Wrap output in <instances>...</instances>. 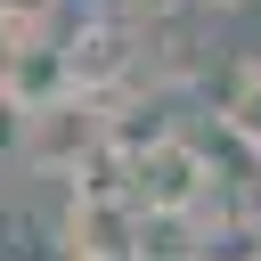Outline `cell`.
<instances>
[{"instance_id": "obj_1", "label": "cell", "mask_w": 261, "mask_h": 261, "mask_svg": "<svg viewBox=\"0 0 261 261\" xmlns=\"http://www.w3.org/2000/svg\"><path fill=\"white\" fill-rule=\"evenodd\" d=\"M212 188H228V171L196 147V139H163L155 155H139V179H130V204L147 220H196L212 204Z\"/></svg>"}, {"instance_id": "obj_2", "label": "cell", "mask_w": 261, "mask_h": 261, "mask_svg": "<svg viewBox=\"0 0 261 261\" xmlns=\"http://www.w3.org/2000/svg\"><path fill=\"white\" fill-rule=\"evenodd\" d=\"M65 65H73V90H82V98H106V90L139 82V65H147V24L122 16V8H90V16L65 33Z\"/></svg>"}, {"instance_id": "obj_3", "label": "cell", "mask_w": 261, "mask_h": 261, "mask_svg": "<svg viewBox=\"0 0 261 261\" xmlns=\"http://www.w3.org/2000/svg\"><path fill=\"white\" fill-rule=\"evenodd\" d=\"M114 130H106V98H49V106H33V122H24V163L33 171H49V179H73L98 147H106Z\"/></svg>"}, {"instance_id": "obj_4", "label": "cell", "mask_w": 261, "mask_h": 261, "mask_svg": "<svg viewBox=\"0 0 261 261\" xmlns=\"http://www.w3.org/2000/svg\"><path fill=\"white\" fill-rule=\"evenodd\" d=\"M57 237H65V261H139L147 212L130 196H73L65 220H57Z\"/></svg>"}, {"instance_id": "obj_5", "label": "cell", "mask_w": 261, "mask_h": 261, "mask_svg": "<svg viewBox=\"0 0 261 261\" xmlns=\"http://www.w3.org/2000/svg\"><path fill=\"white\" fill-rule=\"evenodd\" d=\"M0 90H16L24 106H49V98H73V65H65V41L41 24H0Z\"/></svg>"}, {"instance_id": "obj_6", "label": "cell", "mask_w": 261, "mask_h": 261, "mask_svg": "<svg viewBox=\"0 0 261 261\" xmlns=\"http://www.w3.org/2000/svg\"><path fill=\"white\" fill-rule=\"evenodd\" d=\"M220 130H228L245 155H261V57L220 65Z\"/></svg>"}, {"instance_id": "obj_7", "label": "cell", "mask_w": 261, "mask_h": 261, "mask_svg": "<svg viewBox=\"0 0 261 261\" xmlns=\"http://www.w3.org/2000/svg\"><path fill=\"white\" fill-rule=\"evenodd\" d=\"M0 261H65V237H57V220H41L33 204L0 196Z\"/></svg>"}, {"instance_id": "obj_8", "label": "cell", "mask_w": 261, "mask_h": 261, "mask_svg": "<svg viewBox=\"0 0 261 261\" xmlns=\"http://www.w3.org/2000/svg\"><path fill=\"white\" fill-rule=\"evenodd\" d=\"M24 122H33V106L16 90H0V155H24Z\"/></svg>"}, {"instance_id": "obj_9", "label": "cell", "mask_w": 261, "mask_h": 261, "mask_svg": "<svg viewBox=\"0 0 261 261\" xmlns=\"http://www.w3.org/2000/svg\"><path fill=\"white\" fill-rule=\"evenodd\" d=\"M57 16V0H0V24H24V33H41Z\"/></svg>"}, {"instance_id": "obj_10", "label": "cell", "mask_w": 261, "mask_h": 261, "mask_svg": "<svg viewBox=\"0 0 261 261\" xmlns=\"http://www.w3.org/2000/svg\"><path fill=\"white\" fill-rule=\"evenodd\" d=\"M122 16H139V24H163V16H188L196 0H114Z\"/></svg>"}, {"instance_id": "obj_11", "label": "cell", "mask_w": 261, "mask_h": 261, "mask_svg": "<svg viewBox=\"0 0 261 261\" xmlns=\"http://www.w3.org/2000/svg\"><path fill=\"white\" fill-rule=\"evenodd\" d=\"M196 8H245V0H196Z\"/></svg>"}]
</instances>
